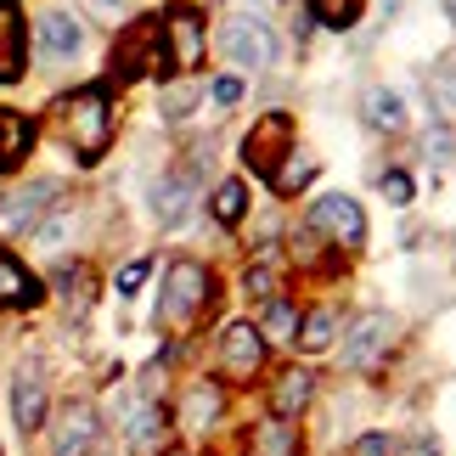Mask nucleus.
Listing matches in <instances>:
<instances>
[{"instance_id":"nucleus-1","label":"nucleus","mask_w":456,"mask_h":456,"mask_svg":"<svg viewBox=\"0 0 456 456\" xmlns=\"http://www.w3.org/2000/svg\"><path fill=\"white\" fill-rule=\"evenodd\" d=\"M57 118H62V135L68 147L79 152V164H96L113 142V108H108V85H85V91L62 96L57 102Z\"/></svg>"},{"instance_id":"nucleus-2","label":"nucleus","mask_w":456,"mask_h":456,"mask_svg":"<svg viewBox=\"0 0 456 456\" xmlns=\"http://www.w3.org/2000/svg\"><path fill=\"white\" fill-rule=\"evenodd\" d=\"M142 74H169L164 51V17H135V23L113 40L108 57V85H135Z\"/></svg>"},{"instance_id":"nucleus-3","label":"nucleus","mask_w":456,"mask_h":456,"mask_svg":"<svg viewBox=\"0 0 456 456\" xmlns=\"http://www.w3.org/2000/svg\"><path fill=\"white\" fill-rule=\"evenodd\" d=\"M293 152H299L293 147V113H259L254 130L242 135V164H248L259 181H271Z\"/></svg>"},{"instance_id":"nucleus-4","label":"nucleus","mask_w":456,"mask_h":456,"mask_svg":"<svg viewBox=\"0 0 456 456\" xmlns=\"http://www.w3.org/2000/svg\"><path fill=\"white\" fill-rule=\"evenodd\" d=\"M208 293H215V282H208V271L198 265V259H175L169 276H164V299H158V322H191Z\"/></svg>"},{"instance_id":"nucleus-5","label":"nucleus","mask_w":456,"mask_h":456,"mask_svg":"<svg viewBox=\"0 0 456 456\" xmlns=\"http://www.w3.org/2000/svg\"><path fill=\"white\" fill-rule=\"evenodd\" d=\"M400 338V315H389V310H366V315H355V322L344 327V366H378L383 355H389V344Z\"/></svg>"},{"instance_id":"nucleus-6","label":"nucleus","mask_w":456,"mask_h":456,"mask_svg":"<svg viewBox=\"0 0 456 456\" xmlns=\"http://www.w3.org/2000/svg\"><path fill=\"white\" fill-rule=\"evenodd\" d=\"M220 51H225L232 68L259 74V68L276 62V34H271V23H259V17H232V23H220Z\"/></svg>"},{"instance_id":"nucleus-7","label":"nucleus","mask_w":456,"mask_h":456,"mask_svg":"<svg viewBox=\"0 0 456 456\" xmlns=\"http://www.w3.org/2000/svg\"><path fill=\"white\" fill-rule=\"evenodd\" d=\"M57 181H28V186H17L12 198H0V237H28V232H40V220L51 215V198H57Z\"/></svg>"},{"instance_id":"nucleus-8","label":"nucleus","mask_w":456,"mask_h":456,"mask_svg":"<svg viewBox=\"0 0 456 456\" xmlns=\"http://www.w3.org/2000/svg\"><path fill=\"white\" fill-rule=\"evenodd\" d=\"M310 232H327L338 248H361L366 242V215L355 198H344V191H327V198L310 203Z\"/></svg>"},{"instance_id":"nucleus-9","label":"nucleus","mask_w":456,"mask_h":456,"mask_svg":"<svg viewBox=\"0 0 456 456\" xmlns=\"http://www.w3.org/2000/svg\"><path fill=\"white\" fill-rule=\"evenodd\" d=\"M96 434H102V417H96V406H85V400H74V406H62V411H57L51 456H91V451H96Z\"/></svg>"},{"instance_id":"nucleus-10","label":"nucleus","mask_w":456,"mask_h":456,"mask_svg":"<svg viewBox=\"0 0 456 456\" xmlns=\"http://www.w3.org/2000/svg\"><path fill=\"white\" fill-rule=\"evenodd\" d=\"M164 51H169V74L198 68V57H203V17L191 12V6L164 17Z\"/></svg>"},{"instance_id":"nucleus-11","label":"nucleus","mask_w":456,"mask_h":456,"mask_svg":"<svg viewBox=\"0 0 456 456\" xmlns=\"http://www.w3.org/2000/svg\"><path fill=\"white\" fill-rule=\"evenodd\" d=\"M34 40H40V57L45 62H68V57H79L85 28H79L74 12H57V6H51L40 23H34Z\"/></svg>"},{"instance_id":"nucleus-12","label":"nucleus","mask_w":456,"mask_h":456,"mask_svg":"<svg viewBox=\"0 0 456 456\" xmlns=\"http://www.w3.org/2000/svg\"><path fill=\"white\" fill-rule=\"evenodd\" d=\"M12 423L34 434L45 423V378H40V366H17V378H12Z\"/></svg>"},{"instance_id":"nucleus-13","label":"nucleus","mask_w":456,"mask_h":456,"mask_svg":"<svg viewBox=\"0 0 456 456\" xmlns=\"http://www.w3.org/2000/svg\"><path fill=\"white\" fill-rule=\"evenodd\" d=\"M265 361V338L254 332V322H237V327H225V338H220V366L232 378H254V366Z\"/></svg>"},{"instance_id":"nucleus-14","label":"nucleus","mask_w":456,"mask_h":456,"mask_svg":"<svg viewBox=\"0 0 456 456\" xmlns=\"http://www.w3.org/2000/svg\"><path fill=\"white\" fill-rule=\"evenodd\" d=\"M28 68V28L17 6H0V85H17Z\"/></svg>"},{"instance_id":"nucleus-15","label":"nucleus","mask_w":456,"mask_h":456,"mask_svg":"<svg viewBox=\"0 0 456 456\" xmlns=\"http://www.w3.org/2000/svg\"><path fill=\"white\" fill-rule=\"evenodd\" d=\"M191 203H198V181H191V175H164V181L152 186V215H158V225H181L191 215Z\"/></svg>"},{"instance_id":"nucleus-16","label":"nucleus","mask_w":456,"mask_h":456,"mask_svg":"<svg viewBox=\"0 0 456 456\" xmlns=\"http://www.w3.org/2000/svg\"><path fill=\"white\" fill-rule=\"evenodd\" d=\"M34 135H40V125H34L28 113L0 108V169H17V164H23V158L34 152Z\"/></svg>"},{"instance_id":"nucleus-17","label":"nucleus","mask_w":456,"mask_h":456,"mask_svg":"<svg viewBox=\"0 0 456 456\" xmlns=\"http://www.w3.org/2000/svg\"><path fill=\"white\" fill-rule=\"evenodd\" d=\"M28 305H40V282L12 254H0V310H28Z\"/></svg>"},{"instance_id":"nucleus-18","label":"nucleus","mask_w":456,"mask_h":456,"mask_svg":"<svg viewBox=\"0 0 456 456\" xmlns=\"http://www.w3.org/2000/svg\"><path fill=\"white\" fill-rule=\"evenodd\" d=\"M361 113H366V125L372 130H383V135H395V130H406V102H400L395 91H366V102H361Z\"/></svg>"},{"instance_id":"nucleus-19","label":"nucleus","mask_w":456,"mask_h":456,"mask_svg":"<svg viewBox=\"0 0 456 456\" xmlns=\"http://www.w3.org/2000/svg\"><path fill=\"white\" fill-rule=\"evenodd\" d=\"M254 332L259 338H276V344H293L299 338V310H293V299H271L265 315L254 322Z\"/></svg>"},{"instance_id":"nucleus-20","label":"nucleus","mask_w":456,"mask_h":456,"mask_svg":"<svg viewBox=\"0 0 456 456\" xmlns=\"http://www.w3.org/2000/svg\"><path fill=\"white\" fill-rule=\"evenodd\" d=\"M310 395H315V372H288L282 383H276V417L305 411V406H310Z\"/></svg>"},{"instance_id":"nucleus-21","label":"nucleus","mask_w":456,"mask_h":456,"mask_svg":"<svg viewBox=\"0 0 456 456\" xmlns=\"http://www.w3.org/2000/svg\"><path fill=\"white\" fill-rule=\"evenodd\" d=\"M332 338H338V310H315V315H305V327H299V338H293V344H305L310 355H322Z\"/></svg>"},{"instance_id":"nucleus-22","label":"nucleus","mask_w":456,"mask_h":456,"mask_svg":"<svg viewBox=\"0 0 456 456\" xmlns=\"http://www.w3.org/2000/svg\"><path fill=\"white\" fill-rule=\"evenodd\" d=\"M125 434H130V445H135V451L158 445V440H164V411H158L152 400H147V406H135V411H130V428H125Z\"/></svg>"},{"instance_id":"nucleus-23","label":"nucleus","mask_w":456,"mask_h":456,"mask_svg":"<svg viewBox=\"0 0 456 456\" xmlns=\"http://www.w3.org/2000/svg\"><path fill=\"white\" fill-rule=\"evenodd\" d=\"M310 181H315V158H305V152H293L288 164L271 175V186L282 191V198H293V191H299V186H310Z\"/></svg>"},{"instance_id":"nucleus-24","label":"nucleus","mask_w":456,"mask_h":456,"mask_svg":"<svg viewBox=\"0 0 456 456\" xmlns=\"http://www.w3.org/2000/svg\"><path fill=\"white\" fill-rule=\"evenodd\" d=\"M215 417H220V389H215V383H198L191 400H186V428L198 434L203 423H215Z\"/></svg>"},{"instance_id":"nucleus-25","label":"nucleus","mask_w":456,"mask_h":456,"mask_svg":"<svg viewBox=\"0 0 456 456\" xmlns=\"http://www.w3.org/2000/svg\"><path fill=\"white\" fill-rule=\"evenodd\" d=\"M361 6H366V0H310L315 23H327V28H355Z\"/></svg>"},{"instance_id":"nucleus-26","label":"nucleus","mask_w":456,"mask_h":456,"mask_svg":"<svg viewBox=\"0 0 456 456\" xmlns=\"http://www.w3.org/2000/svg\"><path fill=\"white\" fill-rule=\"evenodd\" d=\"M242 208H248V186H242V181H220V191H215V220L220 225H237Z\"/></svg>"},{"instance_id":"nucleus-27","label":"nucleus","mask_w":456,"mask_h":456,"mask_svg":"<svg viewBox=\"0 0 456 456\" xmlns=\"http://www.w3.org/2000/svg\"><path fill=\"white\" fill-rule=\"evenodd\" d=\"M423 158H428V164H456V130L451 125H434L423 135Z\"/></svg>"},{"instance_id":"nucleus-28","label":"nucleus","mask_w":456,"mask_h":456,"mask_svg":"<svg viewBox=\"0 0 456 456\" xmlns=\"http://www.w3.org/2000/svg\"><path fill=\"white\" fill-rule=\"evenodd\" d=\"M259 456H288L293 451V428H288V417H276V423H265L259 428V445H254Z\"/></svg>"},{"instance_id":"nucleus-29","label":"nucleus","mask_w":456,"mask_h":456,"mask_svg":"<svg viewBox=\"0 0 456 456\" xmlns=\"http://www.w3.org/2000/svg\"><path fill=\"white\" fill-rule=\"evenodd\" d=\"M428 91H434V102H440V113H451V118H456V62H451V68H440V74L428 79Z\"/></svg>"},{"instance_id":"nucleus-30","label":"nucleus","mask_w":456,"mask_h":456,"mask_svg":"<svg viewBox=\"0 0 456 456\" xmlns=\"http://www.w3.org/2000/svg\"><path fill=\"white\" fill-rule=\"evenodd\" d=\"M191 102H198V85H169L164 91V118H186Z\"/></svg>"},{"instance_id":"nucleus-31","label":"nucleus","mask_w":456,"mask_h":456,"mask_svg":"<svg viewBox=\"0 0 456 456\" xmlns=\"http://www.w3.org/2000/svg\"><path fill=\"white\" fill-rule=\"evenodd\" d=\"M383 198H389V203H411V175H383Z\"/></svg>"},{"instance_id":"nucleus-32","label":"nucleus","mask_w":456,"mask_h":456,"mask_svg":"<svg viewBox=\"0 0 456 456\" xmlns=\"http://www.w3.org/2000/svg\"><path fill=\"white\" fill-rule=\"evenodd\" d=\"M208 96H215L220 108H232V102H242V79H232V74H225V79H215V85H208Z\"/></svg>"},{"instance_id":"nucleus-33","label":"nucleus","mask_w":456,"mask_h":456,"mask_svg":"<svg viewBox=\"0 0 456 456\" xmlns=\"http://www.w3.org/2000/svg\"><path fill=\"white\" fill-rule=\"evenodd\" d=\"M147 271H152L147 259H135V265H125V271H118V293H135V288L147 282Z\"/></svg>"},{"instance_id":"nucleus-34","label":"nucleus","mask_w":456,"mask_h":456,"mask_svg":"<svg viewBox=\"0 0 456 456\" xmlns=\"http://www.w3.org/2000/svg\"><path fill=\"white\" fill-rule=\"evenodd\" d=\"M389 451H395L389 434H361V445H355V456H389Z\"/></svg>"},{"instance_id":"nucleus-35","label":"nucleus","mask_w":456,"mask_h":456,"mask_svg":"<svg viewBox=\"0 0 456 456\" xmlns=\"http://www.w3.org/2000/svg\"><path fill=\"white\" fill-rule=\"evenodd\" d=\"M271 288H276V282H271V271H248V293H254V299H265V305H271V299H276Z\"/></svg>"},{"instance_id":"nucleus-36","label":"nucleus","mask_w":456,"mask_h":456,"mask_svg":"<svg viewBox=\"0 0 456 456\" xmlns=\"http://www.w3.org/2000/svg\"><path fill=\"white\" fill-rule=\"evenodd\" d=\"M85 6H91V12H118L125 0H85Z\"/></svg>"},{"instance_id":"nucleus-37","label":"nucleus","mask_w":456,"mask_h":456,"mask_svg":"<svg viewBox=\"0 0 456 456\" xmlns=\"http://www.w3.org/2000/svg\"><path fill=\"white\" fill-rule=\"evenodd\" d=\"M445 12H451V23H456V0H445Z\"/></svg>"},{"instance_id":"nucleus-38","label":"nucleus","mask_w":456,"mask_h":456,"mask_svg":"<svg viewBox=\"0 0 456 456\" xmlns=\"http://www.w3.org/2000/svg\"><path fill=\"white\" fill-rule=\"evenodd\" d=\"M164 456H191V451H164Z\"/></svg>"},{"instance_id":"nucleus-39","label":"nucleus","mask_w":456,"mask_h":456,"mask_svg":"<svg viewBox=\"0 0 456 456\" xmlns=\"http://www.w3.org/2000/svg\"><path fill=\"white\" fill-rule=\"evenodd\" d=\"M0 6H12V0H0Z\"/></svg>"}]
</instances>
